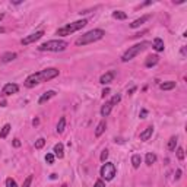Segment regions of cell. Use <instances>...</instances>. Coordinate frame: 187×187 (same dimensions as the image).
<instances>
[{
  "mask_svg": "<svg viewBox=\"0 0 187 187\" xmlns=\"http://www.w3.org/2000/svg\"><path fill=\"white\" fill-rule=\"evenodd\" d=\"M105 32L102 29H92V31H88L86 34L81 35L78 40H76V45H86V44H92L95 41L104 38Z\"/></svg>",
  "mask_w": 187,
  "mask_h": 187,
  "instance_id": "cell-1",
  "label": "cell"
},
{
  "mask_svg": "<svg viewBox=\"0 0 187 187\" xmlns=\"http://www.w3.org/2000/svg\"><path fill=\"white\" fill-rule=\"evenodd\" d=\"M149 45H151L149 41H142V42H139V44H135L133 47H129V50L123 54L122 62H124V63H126V62H130L132 58H135V57L138 56V54H140L142 51H145Z\"/></svg>",
  "mask_w": 187,
  "mask_h": 187,
  "instance_id": "cell-2",
  "label": "cell"
},
{
  "mask_svg": "<svg viewBox=\"0 0 187 187\" xmlns=\"http://www.w3.org/2000/svg\"><path fill=\"white\" fill-rule=\"evenodd\" d=\"M67 42L63 40H51V41H47V42H44V44H41L38 50L40 51H63V50L67 48Z\"/></svg>",
  "mask_w": 187,
  "mask_h": 187,
  "instance_id": "cell-3",
  "label": "cell"
},
{
  "mask_svg": "<svg viewBox=\"0 0 187 187\" xmlns=\"http://www.w3.org/2000/svg\"><path fill=\"white\" fill-rule=\"evenodd\" d=\"M86 24H88V21H86V19L76 21V22H73V24H69V25H66V26H63V28H60V29L57 31V35H63V37H66V35H70V34H73V32H76V31L82 29V28H83Z\"/></svg>",
  "mask_w": 187,
  "mask_h": 187,
  "instance_id": "cell-4",
  "label": "cell"
},
{
  "mask_svg": "<svg viewBox=\"0 0 187 187\" xmlns=\"http://www.w3.org/2000/svg\"><path fill=\"white\" fill-rule=\"evenodd\" d=\"M115 172H117V168H115V165H114L113 162H105L102 167H101V170H99L101 177L105 179V181L113 180L114 175H115Z\"/></svg>",
  "mask_w": 187,
  "mask_h": 187,
  "instance_id": "cell-5",
  "label": "cell"
},
{
  "mask_svg": "<svg viewBox=\"0 0 187 187\" xmlns=\"http://www.w3.org/2000/svg\"><path fill=\"white\" fill-rule=\"evenodd\" d=\"M38 75H40L41 82H47V81H51V79H54V78L58 76V69H56V67H48V69H44V70L38 72Z\"/></svg>",
  "mask_w": 187,
  "mask_h": 187,
  "instance_id": "cell-6",
  "label": "cell"
},
{
  "mask_svg": "<svg viewBox=\"0 0 187 187\" xmlns=\"http://www.w3.org/2000/svg\"><path fill=\"white\" fill-rule=\"evenodd\" d=\"M44 35V31H37L35 34H31V35H28V37H25V38H22L21 40V44L22 45H28V44H32V42H35V41H38Z\"/></svg>",
  "mask_w": 187,
  "mask_h": 187,
  "instance_id": "cell-7",
  "label": "cell"
},
{
  "mask_svg": "<svg viewBox=\"0 0 187 187\" xmlns=\"http://www.w3.org/2000/svg\"><path fill=\"white\" fill-rule=\"evenodd\" d=\"M38 83H41L38 72H37V73L29 75V76L25 79V86H26V88H34V86H35V85H38Z\"/></svg>",
  "mask_w": 187,
  "mask_h": 187,
  "instance_id": "cell-8",
  "label": "cell"
},
{
  "mask_svg": "<svg viewBox=\"0 0 187 187\" xmlns=\"http://www.w3.org/2000/svg\"><path fill=\"white\" fill-rule=\"evenodd\" d=\"M18 91H19V86L16 83H6L2 89V94L8 97V95H12V94H16Z\"/></svg>",
  "mask_w": 187,
  "mask_h": 187,
  "instance_id": "cell-9",
  "label": "cell"
},
{
  "mask_svg": "<svg viewBox=\"0 0 187 187\" xmlns=\"http://www.w3.org/2000/svg\"><path fill=\"white\" fill-rule=\"evenodd\" d=\"M114 78H115V72H107L104 73L101 78H99V83H102V85H108V83H111L114 81Z\"/></svg>",
  "mask_w": 187,
  "mask_h": 187,
  "instance_id": "cell-10",
  "label": "cell"
},
{
  "mask_svg": "<svg viewBox=\"0 0 187 187\" xmlns=\"http://www.w3.org/2000/svg\"><path fill=\"white\" fill-rule=\"evenodd\" d=\"M152 133H154V127H152V126H148L146 129L140 133V136H139V138H140V140L146 142V140H149V139H151Z\"/></svg>",
  "mask_w": 187,
  "mask_h": 187,
  "instance_id": "cell-11",
  "label": "cell"
},
{
  "mask_svg": "<svg viewBox=\"0 0 187 187\" xmlns=\"http://www.w3.org/2000/svg\"><path fill=\"white\" fill-rule=\"evenodd\" d=\"M151 19V15H145V16H142V18H139V19H136V21H133L130 24V28H139L140 25H143L146 21H149Z\"/></svg>",
  "mask_w": 187,
  "mask_h": 187,
  "instance_id": "cell-12",
  "label": "cell"
},
{
  "mask_svg": "<svg viewBox=\"0 0 187 187\" xmlns=\"http://www.w3.org/2000/svg\"><path fill=\"white\" fill-rule=\"evenodd\" d=\"M53 152H54V156H57L58 159L63 158L65 156V146H63V143H57L54 146V149H53Z\"/></svg>",
  "mask_w": 187,
  "mask_h": 187,
  "instance_id": "cell-13",
  "label": "cell"
},
{
  "mask_svg": "<svg viewBox=\"0 0 187 187\" xmlns=\"http://www.w3.org/2000/svg\"><path fill=\"white\" fill-rule=\"evenodd\" d=\"M15 58H16V53H5L3 56H0V63H9Z\"/></svg>",
  "mask_w": 187,
  "mask_h": 187,
  "instance_id": "cell-14",
  "label": "cell"
},
{
  "mask_svg": "<svg viewBox=\"0 0 187 187\" xmlns=\"http://www.w3.org/2000/svg\"><path fill=\"white\" fill-rule=\"evenodd\" d=\"M54 95H56V92H54V91H47L45 94H42V95L40 97L38 102H40V104H44V102H47V101H48L50 98H53Z\"/></svg>",
  "mask_w": 187,
  "mask_h": 187,
  "instance_id": "cell-15",
  "label": "cell"
},
{
  "mask_svg": "<svg viewBox=\"0 0 187 187\" xmlns=\"http://www.w3.org/2000/svg\"><path fill=\"white\" fill-rule=\"evenodd\" d=\"M111 110H113V104L108 101V102H105L104 105L101 107V115H102V117H107L108 114L111 113Z\"/></svg>",
  "mask_w": 187,
  "mask_h": 187,
  "instance_id": "cell-16",
  "label": "cell"
},
{
  "mask_svg": "<svg viewBox=\"0 0 187 187\" xmlns=\"http://www.w3.org/2000/svg\"><path fill=\"white\" fill-rule=\"evenodd\" d=\"M105 129H107V123H105V120H102V122L97 126V129H95V136H97V138H99V136L105 132Z\"/></svg>",
  "mask_w": 187,
  "mask_h": 187,
  "instance_id": "cell-17",
  "label": "cell"
},
{
  "mask_svg": "<svg viewBox=\"0 0 187 187\" xmlns=\"http://www.w3.org/2000/svg\"><path fill=\"white\" fill-rule=\"evenodd\" d=\"M158 62H159V57L158 56H149L146 58V62H145V66H146V67H154Z\"/></svg>",
  "mask_w": 187,
  "mask_h": 187,
  "instance_id": "cell-18",
  "label": "cell"
},
{
  "mask_svg": "<svg viewBox=\"0 0 187 187\" xmlns=\"http://www.w3.org/2000/svg\"><path fill=\"white\" fill-rule=\"evenodd\" d=\"M159 88L162 91H170V89H174L175 88V82L172 81H168V82H164V83H161L159 85Z\"/></svg>",
  "mask_w": 187,
  "mask_h": 187,
  "instance_id": "cell-19",
  "label": "cell"
},
{
  "mask_svg": "<svg viewBox=\"0 0 187 187\" xmlns=\"http://www.w3.org/2000/svg\"><path fill=\"white\" fill-rule=\"evenodd\" d=\"M152 47H154L156 51H164V41L161 40V38H155Z\"/></svg>",
  "mask_w": 187,
  "mask_h": 187,
  "instance_id": "cell-20",
  "label": "cell"
},
{
  "mask_svg": "<svg viewBox=\"0 0 187 187\" xmlns=\"http://www.w3.org/2000/svg\"><path fill=\"white\" fill-rule=\"evenodd\" d=\"M140 162H142V156L138 154H135L132 156V165H133V168H139L140 167Z\"/></svg>",
  "mask_w": 187,
  "mask_h": 187,
  "instance_id": "cell-21",
  "label": "cell"
},
{
  "mask_svg": "<svg viewBox=\"0 0 187 187\" xmlns=\"http://www.w3.org/2000/svg\"><path fill=\"white\" fill-rule=\"evenodd\" d=\"M113 18L119 19V21H124V19H127V13H124L123 10H115V12H113Z\"/></svg>",
  "mask_w": 187,
  "mask_h": 187,
  "instance_id": "cell-22",
  "label": "cell"
},
{
  "mask_svg": "<svg viewBox=\"0 0 187 187\" xmlns=\"http://www.w3.org/2000/svg\"><path fill=\"white\" fill-rule=\"evenodd\" d=\"M10 124H5L3 127H2V130H0V139H6L9 135V132H10Z\"/></svg>",
  "mask_w": 187,
  "mask_h": 187,
  "instance_id": "cell-23",
  "label": "cell"
},
{
  "mask_svg": "<svg viewBox=\"0 0 187 187\" xmlns=\"http://www.w3.org/2000/svg\"><path fill=\"white\" fill-rule=\"evenodd\" d=\"M145 161H146V165H152L156 161V155L152 154V152H148L146 156H145Z\"/></svg>",
  "mask_w": 187,
  "mask_h": 187,
  "instance_id": "cell-24",
  "label": "cell"
},
{
  "mask_svg": "<svg viewBox=\"0 0 187 187\" xmlns=\"http://www.w3.org/2000/svg\"><path fill=\"white\" fill-rule=\"evenodd\" d=\"M65 127H66V119L65 117H62L60 120H58V123H57V133H63L65 132Z\"/></svg>",
  "mask_w": 187,
  "mask_h": 187,
  "instance_id": "cell-25",
  "label": "cell"
},
{
  "mask_svg": "<svg viewBox=\"0 0 187 187\" xmlns=\"http://www.w3.org/2000/svg\"><path fill=\"white\" fill-rule=\"evenodd\" d=\"M175 146H177V138H171L168 140V145H167L168 151H175Z\"/></svg>",
  "mask_w": 187,
  "mask_h": 187,
  "instance_id": "cell-26",
  "label": "cell"
},
{
  "mask_svg": "<svg viewBox=\"0 0 187 187\" xmlns=\"http://www.w3.org/2000/svg\"><path fill=\"white\" fill-rule=\"evenodd\" d=\"M44 145H45V139H42V138L37 139V142H35V148H37V149H41Z\"/></svg>",
  "mask_w": 187,
  "mask_h": 187,
  "instance_id": "cell-27",
  "label": "cell"
},
{
  "mask_svg": "<svg viewBox=\"0 0 187 187\" xmlns=\"http://www.w3.org/2000/svg\"><path fill=\"white\" fill-rule=\"evenodd\" d=\"M175 152H177V158H179L180 161H183V159H184V149H183V148H177Z\"/></svg>",
  "mask_w": 187,
  "mask_h": 187,
  "instance_id": "cell-28",
  "label": "cell"
},
{
  "mask_svg": "<svg viewBox=\"0 0 187 187\" xmlns=\"http://www.w3.org/2000/svg\"><path fill=\"white\" fill-rule=\"evenodd\" d=\"M45 162L47 164H54V154H47L45 155Z\"/></svg>",
  "mask_w": 187,
  "mask_h": 187,
  "instance_id": "cell-29",
  "label": "cell"
},
{
  "mask_svg": "<svg viewBox=\"0 0 187 187\" xmlns=\"http://www.w3.org/2000/svg\"><path fill=\"white\" fill-rule=\"evenodd\" d=\"M120 99H122V97L117 94V95H114V97L110 99V102H111V104H113V107H114L115 104H119V102H120Z\"/></svg>",
  "mask_w": 187,
  "mask_h": 187,
  "instance_id": "cell-30",
  "label": "cell"
},
{
  "mask_svg": "<svg viewBox=\"0 0 187 187\" xmlns=\"http://www.w3.org/2000/svg\"><path fill=\"white\" fill-rule=\"evenodd\" d=\"M31 183H32V175H28V177L25 179L22 187H29V186H31Z\"/></svg>",
  "mask_w": 187,
  "mask_h": 187,
  "instance_id": "cell-31",
  "label": "cell"
},
{
  "mask_svg": "<svg viewBox=\"0 0 187 187\" xmlns=\"http://www.w3.org/2000/svg\"><path fill=\"white\" fill-rule=\"evenodd\" d=\"M6 187H18L16 181L12 179H6Z\"/></svg>",
  "mask_w": 187,
  "mask_h": 187,
  "instance_id": "cell-32",
  "label": "cell"
},
{
  "mask_svg": "<svg viewBox=\"0 0 187 187\" xmlns=\"http://www.w3.org/2000/svg\"><path fill=\"white\" fill-rule=\"evenodd\" d=\"M107 158H108V151H107V149H104V151H102V154H101V161H102V162H105Z\"/></svg>",
  "mask_w": 187,
  "mask_h": 187,
  "instance_id": "cell-33",
  "label": "cell"
},
{
  "mask_svg": "<svg viewBox=\"0 0 187 187\" xmlns=\"http://www.w3.org/2000/svg\"><path fill=\"white\" fill-rule=\"evenodd\" d=\"M94 187H105V183H104L102 180H97V183H95Z\"/></svg>",
  "mask_w": 187,
  "mask_h": 187,
  "instance_id": "cell-34",
  "label": "cell"
},
{
  "mask_svg": "<svg viewBox=\"0 0 187 187\" xmlns=\"http://www.w3.org/2000/svg\"><path fill=\"white\" fill-rule=\"evenodd\" d=\"M108 94H110V89H108V88H105V89H104L102 92H101V97H102V98H105L107 95H108Z\"/></svg>",
  "mask_w": 187,
  "mask_h": 187,
  "instance_id": "cell-35",
  "label": "cell"
},
{
  "mask_svg": "<svg viewBox=\"0 0 187 187\" xmlns=\"http://www.w3.org/2000/svg\"><path fill=\"white\" fill-rule=\"evenodd\" d=\"M139 115H140V119H145V117H146V115H148V110H142Z\"/></svg>",
  "mask_w": 187,
  "mask_h": 187,
  "instance_id": "cell-36",
  "label": "cell"
},
{
  "mask_svg": "<svg viewBox=\"0 0 187 187\" xmlns=\"http://www.w3.org/2000/svg\"><path fill=\"white\" fill-rule=\"evenodd\" d=\"M13 146H15V148L21 146V140H19V139H13Z\"/></svg>",
  "mask_w": 187,
  "mask_h": 187,
  "instance_id": "cell-37",
  "label": "cell"
},
{
  "mask_svg": "<svg viewBox=\"0 0 187 187\" xmlns=\"http://www.w3.org/2000/svg\"><path fill=\"white\" fill-rule=\"evenodd\" d=\"M180 177H181V170H177V172H175V180H180Z\"/></svg>",
  "mask_w": 187,
  "mask_h": 187,
  "instance_id": "cell-38",
  "label": "cell"
},
{
  "mask_svg": "<svg viewBox=\"0 0 187 187\" xmlns=\"http://www.w3.org/2000/svg\"><path fill=\"white\" fill-rule=\"evenodd\" d=\"M38 124H40V120H38V119H34V120H32V126H38Z\"/></svg>",
  "mask_w": 187,
  "mask_h": 187,
  "instance_id": "cell-39",
  "label": "cell"
},
{
  "mask_svg": "<svg viewBox=\"0 0 187 187\" xmlns=\"http://www.w3.org/2000/svg\"><path fill=\"white\" fill-rule=\"evenodd\" d=\"M5 18V13H0V22H2V19Z\"/></svg>",
  "mask_w": 187,
  "mask_h": 187,
  "instance_id": "cell-40",
  "label": "cell"
},
{
  "mask_svg": "<svg viewBox=\"0 0 187 187\" xmlns=\"http://www.w3.org/2000/svg\"><path fill=\"white\" fill-rule=\"evenodd\" d=\"M5 32V28H2V26H0V34H3Z\"/></svg>",
  "mask_w": 187,
  "mask_h": 187,
  "instance_id": "cell-41",
  "label": "cell"
}]
</instances>
